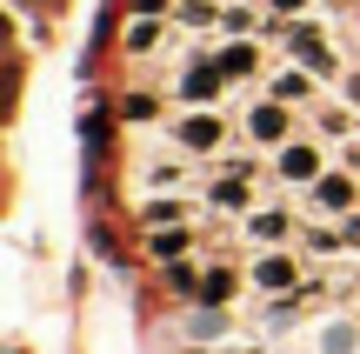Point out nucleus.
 Listing matches in <instances>:
<instances>
[{
  "instance_id": "nucleus-1",
  "label": "nucleus",
  "mask_w": 360,
  "mask_h": 354,
  "mask_svg": "<svg viewBox=\"0 0 360 354\" xmlns=\"http://www.w3.org/2000/svg\"><path fill=\"white\" fill-rule=\"evenodd\" d=\"M247 141H254V147H287V141H294L287 101H260L254 114H247Z\"/></svg>"
},
{
  "instance_id": "nucleus-2",
  "label": "nucleus",
  "mask_w": 360,
  "mask_h": 354,
  "mask_svg": "<svg viewBox=\"0 0 360 354\" xmlns=\"http://www.w3.org/2000/svg\"><path fill=\"white\" fill-rule=\"evenodd\" d=\"M180 147H193V154H214V147L220 141H227V127H220V120L214 114H207V107H193V114H180Z\"/></svg>"
},
{
  "instance_id": "nucleus-3",
  "label": "nucleus",
  "mask_w": 360,
  "mask_h": 354,
  "mask_svg": "<svg viewBox=\"0 0 360 354\" xmlns=\"http://www.w3.org/2000/svg\"><path fill=\"white\" fill-rule=\"evenodd\" d=\"M254 288H260V294H281V301H287V294L300 288V267L287 261V254H260V261H254Z\"/></svg>"
},
{
  "instance_id": "nucleus-4",
  "label": "nucleus",
  "mask_w": 360,
  "mask_h": 354,
  "mask_svg": "<svg viewBox=\"0 0 360 354\" xmlns=\"http://www.w3.org/2000/svg\"><path fill=\"white\" fill-rule=\"evenodd\" d=\"M281 181L314 187V181H321V154H314V147H300V141H287V147H281Z\"/></svg>"
},
{
  "instance_id": "nucleus-5",
  "label": "nucleus",
  "mask_w": 360,
  "mask_h": 354,
  "mask_svg": "<svg viewBox=\"0 0 360 354\" xmlns=\"http://www.w3.org/2000/svg\"><path fill=\"white\" fill-rule=\"evenodd\" d=\"M220 80H227V67H214V61H193L187 74H180V94H187V101H220Z\"/></svg>"
},
{
  "instance_id": "nucleus-6",
  "label": "nucleus",
  "mask_w": 360,
  "mask_h": 354,
  "mask_svg": "<svg viewBox=\"0 0 360 354\" xmlns=\"http://www.w3.org/2000/svg\"><path fill=\"white\" fill-rule=\"evenodd\" d=\"M314 208H327V214L354 208V181H347V174H327V181H314Z\"/></svg>"
},
{
  "instance_id": "nucleus-7",
  "label": "nucleus",
  "mask_w": 360,
  "mask_h": 354,
  "mask_svg": "<svg viewBox=\"0 0 360 354\" xmlns=\"http://www.w3.org/2000/svg\"><path fill=\"white\" fill-rule=\"evenodd\" d=\"M233 288H240V274H233V267H207L200 301H207V308H214V301H233Z\"/></svg>"
},
{
  "instance_id": "nucleus-8",
  "label": "nucleus",
  "mask_w": 360,
  "mask_h": 354,
  "mask_svg": "<svg viewBox=\"0 0 360 354\" xmlns=\"http://www.w3.org/2000/svg\"><path fill=\"white\" fill-rule=\"evenodd\" d=\"M247 234L254 241H287V208H260L254 221H247Z\"/></svg>"
},
{
  "instance_id": "nucleus-9",
  "label": "nucleus",
  "mask_w": 360,
  "mask_h": 354,
  "mask_svg": "<svg viewBox=\"0 0 360 354\" xmlns=\"http://www.w3.org/2000/svg\"><path fill=\"white\" fill-rule=\"evenodd\" d=\"M154 40H160V27H154V13H141V20L127 27V47H134V53H147V47H154Z\"/></svg>"
},
{
  "instance_id": "nucleus-10",
  "label": "nucleus",
  "mask_w": 360,
  "mask_h": 354,
  "mask_svg": "<svg viewBox=\"0 0 360 354\" xmlns=\"http://www.w3.org/2000/svg\"><path fill=\"white\" fill-rule=\"evenodd\" d=\"M147 241H154V254H167V261L187 248V234H180V227H147Z\"/></svg>"
},
{
  "instance_id": "nucleus-11",
  "label": "nucleus",
  "mask_w": 360,
  "mask_h": 354,
  "mask_svg": "<svg viewBox=\"0 0 360 354\" xmlns=\"http://www.w3.org/2000/svg\"><path fill=\"white\" fill-rule=\"evenodd\" d=\"M220 67H227V80L254 74V47H227V53H220Z\"/></svg>"
},
{
  "instance_id": "nucleus-12",
  "label": "nucleus",
  "mask_w": 360,
  "mask_h": 354,
  "mask_svg": "<svg viewBox=\"0 0 360 354\" xmlns=\"http://www.w3.org/2000/svg\"><path fill=\"white\" fill-rule=\"evenodd\" d=\"M347 127H354V114H347V107H321V134H327V141H340Z\"/></svg>"
},
{
  "instance_id": "nucleus-13",
  "label": "nucleus",
  "mask_w": 360,
  "mask_h": 354,
  "mask_svg": "<svg viewBox=\"0 0 360 354\" xmlns=\"http://www.w3.org/2000/svg\"><path fill=\"white\" fill-rule=\"evenodd\" d=\"M274 101H307V74H281L274 80Z\"/></svg>"
},
{
  "instance_id": "nucleus-14",
  "label": "nucleus",
  "mask_w": 360,
  "mask_h": 354,
  "mask_svg": "<svg viewBox=\"0 0 360 354\" xmlns=\"http://www.w3.org/2000/svg\"><path fill=\"white\" fill-rule=\"evenodd\" d=\"M187 181V167H180V160H154V187H180Z\"/></svg>"
},
{
  "instance_id": "nucleus-15",
  "label": "nucleus",
  "mask_w": 360,
  "mask_h": 354,
  "mask_svg": "<svg viewBox=\"0 0 360 354\" xmlns=\"http://www.w3.org/2000/svg\"><path fill=\"white\" fill-rule=\"evenodd\" d=\"M180 20H187V27H207V20H214V7H207V0H187V7H180Z\"/></svg>"
},
{
  "instance_id": "nucleus-16",
  "label": "nucleus",
  "mask_w": 360,
  "mask_h": 354,
  "mask_svg": "<svg viewBox=\"0 0 360 354\" xmlns=\"http://www.w3.org/2000/svg\"><path fill=\"white\" fill-rule=\"evenodd\" d=\"M354 348V328H347V321H340V328H327V354H347Z\"/></svg>"
},
{
  "instance_id": "nucleus-17",
  "label": "nucleus",
  "mask_w": 360,
  "mask_h": 354,
  "mask_svg": "<svg viewBox=\"0 0 360 354\" xmlns=\"http://www.w3.org/2000/svg\"><path fill=\"white\" fill-rule=\"evenodd\" d=\"M167 288H174V294H193V267L174 261V267H167Z\"/></svg>"
},
{
  "instance_id": "nucleus-18",
  "label": "nucleus",
  "mask_w": 360,
  "mask_h": 354,
  "mask_svg": "<svg viewBox=\"0 0 360 354\" xmlns=\"http://www.w3.org/2000/svg\"><path fill=\"white\" fill-rule=\"evenodd\" d=\"M134 7H141V13H167L174 0H134Z\"/></svg>"
},
{
  "instance_id": "nucleus-19",
  "label": "nucleus",
  "mask_w": 360,
  "mask_h": 354,
  "mask_svg": "<svg viewBox=\"0 0 360 354\" xmlns=\"http://www.w3.org/2000/svg\"><path fill=\"white\" fill-rule=\"evenodd\" d=\"M267 7H281V13H300V7H307V0H267Z\"/></svg>"
},
{
  "instance_id": "nucleus-20",
  "label": "nucleus",
  "mask_w": 360,
  "mask_h": 354,
  "mask_svg": "<svg viewBox=\"0 0 360 354\" xmlns=\"http://www.w3.org/2000/svg\"><path fill=\"white\" fill-rule=\"evenodd\" d=\"M347 101H360V74H347Z\"/></svg>"
}]
</instances>
